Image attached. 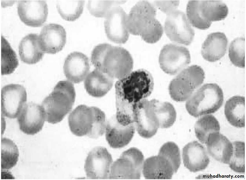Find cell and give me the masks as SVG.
<instances>
[{"instance_id":"obj_21","label":"cell","mask_w":246,"mask_h":180,"mask_svg":"<svg viewBox=\"0 0 246 180\" xmlns=\"http://www.w3.org/2000/svg\"><path fill=\"white\" fill-rule=\"evenodd\" d=\"M208 153L216 160L229 164L233 152L232 143L219 132L208 135L205 143Z\"/></svg>"},{"instance_id":"obj_20","label":"cell","mask_w":246,"mask_h":180,"mask_svg":"<svg viewBox=\"0 0 246 180\" xmlns=\"http://www.w3.org/2000/svg\"><path fill=\"white\" fill-rule=\"evenodd\" d=\"M134 124L124 126L117 120L115 116L107 121L106 129V139L110 146L114 148H122L132 139L135 132Z\"/></svg>"},{"instance_id":"obj_26","label":"cell","mask_w":246,"mask_h":180,"mask_svg":"<svg viewBox=\"0 0 246 180\" xmlns=\"http://www.w3.org/2000/svg\"><path fill=\"white\" fill-rule=\"evenodd\" d=\"M225 116L229 122L237 128L245 127V97L234 96L226 102L224 107Z\"/></svg>"},{"instance_id":"obj_2","label":"cell","mask_w":246,"mask_h":180,"mask_svg":"<svg viewBox=\"0 0 246 180\" xmlns=\"http://www.w3.org/2000/svg\"><path fill=\"white\" fill-rule=\"evenodd\" d=\"M70 129L74 134L96 139L105 132L107 121L105 113L99 108L84 104L77 106L69 115Z\"/></svg>"},{"instance_id":"obj_15","label":"cell","mask_w":246,"mask_h":180,"mask_svg":"<svg viewBox=\"0 0 246 180\" xmlns=\"http://www.w3.org/2000/svg\"><path fill=\"white\" fill-rule=\"evenodd\" d=\"M17 12L21 20L26 25L32 27L42 26L48 15V6L44 0H21L19 1Z\"/></svg>"},{"instance_id":"obj_8","label":"cell","mask_w":246,"mask_h":180,"mask_svg":"<svg viewBox=\"0 0 246 180\" xmlns=\"http://www.w3.org/2000/svg\"><path fill=\"white\" fill-rule=\"evenodd\" d=\"M144 161V155L139 150L135 147L129 148L113 163L109 179H140Z\"/></svg>"},{"instance_id":"obj_39","label":"cell","mask_w":246,"mask_h":180,"mask_svg":"<svg viewBox=\"0 0 246 180\" xmlns=\"http://www.w3.org/2000/svg\"><path fill=\"white\" fill-rule=\"evenodd\" d=\"M179 3L178 0H156L153 5L167 15L177 10Z\"/></svg>"},{"instance_id":"obj_31","label":"cell","mask_w":246,"mask_h":180,"mask_svg":"<svg viewBox=\"0 0 246 180\" xmlns=\"http://www.w3.org/2000/svg\"><path fill=\"white\" fill-rule=\"evenodd\" d=\"M1 170H9L16 164L19 157L17 146L12 140L6 138L1 139Z\"/></svg>"},{"instance_id":"obj_3","label":"cell","mask_w":246,"mask_h":180,"mask_svg":"<svg viewBox=\"0 0 246 180\" xmlns=\"http://www.w3.org/2000/svg\"><path fill=\"white\" fill-rule=\"evenodd\" d=\"M168 103L156 99H144L134 106V124L139 134L145 138L154 136L163 121Z\"/></svg>"},{"instance_id":"obj_28","label":"cell","mask_w":246,"mask_h":180,"mask_svg":"<svg viewBox=\"0 0 246 180\" xmlns=\"http://www.w3.org/2000/svg\"><path fill=\"white\" fill-rule=\"evenodd\" d=\"M220 123L213 115L208 114L200 118L194 126L196 136L202 143L205 144L209 135L212 133L219 132Z\"/></svg>"},{"instance_id":"obj_18","label":"cell","mask_w":246,"mask_h":180,"mask_svg":"<svg viewBox=\"0 0 246 180\" xmlns=\"http://www.w3.org/2000/svg\"><path fill=\"white\" fill-rule=\"evenodd\" d=\"M89 59L85 54L74 51L66 58L63 67L64 74L67 80L73 83L83 81L89 73Z\"/></svg>"},{"instance_id":"obj_9","label":"cell","mask_w":246,"mask_h":180,"mask_svg":"<svg viewBox=\"0 0 246 180\" xmlns=\"http://www.w3.org/2000/svg\"><path fill=\"white\" fill-rule=\"evenodd\" d=\"M164 30L171 41L186 46L192 43L195 34L186 14L179 10H176L167 15Z\"/></svg>"},{"instance_id":"obj_1","label":"cell","mask_w":246,"mask_h":180,"mask_svg":"<svg viewBox=\"0 0 246 180\" xmlns=\"http://www.w3.org/2000/svg\"><path fill=\"white\" fill-rule=\"evenodd\" d=\"M154 85L153 77L148 71L141 69L131 72L116 83V103L134 105L151 94Z\"/></svg>"},{"instance_id":"obj_27","label":"cell","mask_w":246,"mask_h":180,"mask_svg":"<svg viewBox=\"0 0 246 180\" xmlns=\"http://www.w3.org/2000/svg\"><path fill=\"white\" fill-rule=\"evenodd\" d=\"M199 7L203 17L211 22L224 19L228 13L227 6L221 0H200Z\"/></svg>"},{"instance_id":"obj_11","label":"cell","mask_w":246,"mask_h":180,"mask_svg":"<svg viewBox=\"0 0 246 180\" xmlns=\"http://www.w3.org/2000/svg\"><path fill=\"white\" fill-rule=\"evenodd\" d=\"M156 8L148 1L137 2L127 14L126 25L130 34L139 36L156 19Z\"/></svg>"},{"instance_id":"obj_14","label":"cell","mask_w":246,"mask_h":180,"mask_svg":"<svg viewBox=\"0 0 246 180\" xmlns=\"http://www.w3.org/2000/svg\"><path fill=\"white\" fill-rule=\"evenodd\" d=\"M127 14L120 6L110 10L105 17L104 26L108 38L115 43H125L128 39L130 33L126 21Z\"/></svg>"},{"instance_id":"obj_22","label":"cell","mask_w":246,"mask_h":180,"mask_svg":"<svg viewBox=\"0 0 246 180\" xmlns=\"http://www.w3.org/2000/svg\"><path fill=\"white\" fill-rule=\"evenodd\" d=\"M142 172L148 179H169L174 173L172 164L164 157L158 154L144 161Z\"/></svg>"},{"instance_id":"obj_19","label":"cell","mask_w":246,"mask_h":180,"mask_svg":"<svg viewBox=\"0 0 246 180\" xmlns=\"http://www.w3.org/2000/svg\"><path fill=\"white\" fill-rule=\"evenodd\" d=\"M182 155L184 166L192 172L205 169L210 162L205 148L197 141L186 144L183 149Z\"/></svg>"},{"instance_id":"obj_34","label":"cell","mask_w":246,"mask_h":180,"mask_svg":"<svg viewBox=\"0 0 246 180\" xmlns=\"http://www.w3.org/2000/svg\"><path fill=\"white\" fill-rule=\"evenodd\" d=\"M229 56L231 62L236 66L245 67L244 37H238L232 41L229 49Z\"/></svg>"},{"instance_id":"obj_4","label":"cell","mask_w":246,"mask_h":180,"mask_svg":"<svg viewBox=\"0 0 246 180\" xmlns=\"http://www.w3.org/2000/svg\"><path fill=\"white\" fill-rule=\"evenodd\" d=\"M76 97L72 82L68 80L59 81L41 105L46 114V121L53 124L60 122L71 110Z\"/></svg>"},{"instance_id":"obj_17","label":"cell","mask_w":246,"mask_h":180,"mask_svg":"<svg viewBox=\"0 0 246 180\" xmlns=\"http://www.w3.org/2000/svg\"><path fill=\"white\" fill-rule=\"evenodd\" d=\"M66 42V33L61 25L54 23L43 28L38 35V43L45 53L54 54L61 51Z\"/></svg>"},{"instance_id":"obj_38","label":"cell","mask_w":246,"mask_h":180,"mask_svg":"<svg viewBox=\"0 0 246 180\" xmlns=\"http://www.w3.org/2000/svg\"><path fill=\"white\" fill-rule=\"evenodd\" d=\"M112 46L107 43L100 44L93 50L91 55V61L94 66L103 58Z\"/></svg>"},{"instance_id":"obj_29","label":"cell","mask_w":246,"mask_h":180,"mask_svg":"<svg viewBox=\"0 0 246 180\" xmlns=\"http://www.w3.org/2000/svg\"><path fill=\"white\" fill-rule=\"evenodd\" d=\"M85 3L84 0H58L56 7L61 17L69 21H73L82 14Z\"/></svg>"},{"instance_id":"obj_10","label":"cell","mask_w":246,"mask_h":180,"mask_svg":"<svg viewBox=\"0 0 246 180\" xmlns=\"http://www.w3.org/2000/svg\"><path fill=\"white\" fill-rule=\"evenodd\" d=\"M161 68L166 73L174 75L181 72L190 63L188 50L176 44L169 43L163 46L159 55Z\"/></svg>"},{"instance_id":"obj_7","label":"cell","mask_w":246,"mask_h":180,"mask_svg":"<svg viewBox=\"0 0 246 180\" xmlns=\"http://www.w3.org/2000/svg\"><path fill=\"white\" fill-rule=\"evenodd\" d=\"M133 60L124 48L112 46L95 68L113 79H120L131 72Z\"/></svg>"},{"instance_id":"obj_33","label":"cell","mask_w":246,"mask_h":180,"mask_svg":"<svg viewBox=\"0 0 246 180\" xmlns=\"http://www.w3.org/2000/svg\"><path fill=\"white\" fill-rule=\"evenodd\" d=\"M122 0H89L87 8L90 13L97 17H106L113 7L125 3Z\"/></svg>"},{"instance_id":"obj_30","label":"cell","mask_w":246,"mask_h":180,"mask_svg":"<svg viewBox=\"0 0 246 180\" xmlns=\"http://www.w3.org/2000/svg\"><path fill=\"white\" fill-rule=\"evenodd\" d=\"M1 74H11L18 66L16 54L8 41L1 37Z\"/></svg>"},{"instance_id":"obj_5","label":"cell","mask_w":246,"mask_h":180,"mask_svg":"<svg viewBox=\"0 0 246 180\" xmlns=\"http://www.w3.org/2000/svg\"><path fill=\"white\" fill-rule=\"evenodd\" d=\"M224 94L221 88L217 84L207 83L195 91L187 100L186 109L195 117L213 113L222 106Z\"/></svg>"},{"instance_id":"obj_16","label":"cell","mask_w":246,"mask_h":180,"mask_svg":"<svg viewBox=\"0 0 246 180\" xmlns=\"http://www.w3.org/2000/svg\"><path fill=\"white\" fill-rule=\"evenodd\" d=\"M17 118L20 130L28 135L39 132L46 121V114L41 105L32 102L25 104Z\"/></svg>"},{"instance_id":"obj_12","label":"cell","mask_w":246,"mask_h":180,"mask_svg":"<svg viewBox=\"0 0 246 180\" xmlns=\"http://www.w3.org/2000/svg\"><path fill=\"white\" fill-rule=\"evenodd\" d=\"M113 163L112 156L105 148L96 147L90 151L86 159L84 167L86 176L91 179L109 178Z\"/></svg>"},{"instance_id":"obj_35","label":"cell","mask_w":246,"mask_h":180,"mask_svg":"<svg viewBox=\"0 0 246 180\" xmlns=\"http://www.w3.org/2000/svg\"><path fill=\"white\" fill-rule=\"evenodd\" d=\"M233 152L229 164L230 168L238 173L245 172V146L244 142L237 141L233 142Z\"/></svg>"},{"instance_id":"obj_23","label":"cell","mask_w":246,"mask_h":180,"mask_svg":"<svg viewBox=\"0 0 246 180\" xmlns=\"http://www.w3.org/2000/svg\"><path fill=\"white\" fill-rule=\"evenodd\" d=\"M228 40L225 34L220 32L208 34L203 43L201 54L206 61L210 62L217 61L225 54Z\"/></svg>"},{"instance_id":"obj_36","label":"cell","mask_w":246,"mask_h":180,"mask_svg":"<svg viewBox=\"0 0 246 180\" xmlns=\"http://www.w3.org/2000/svg\"><path fill=\"white\" fill-rule=\"evenodd\" d=\"M159 155L166 158L171 163L174 173H176L181 163V158L179 149L178 146L172 141L168 142L160 148Z\"/></svg>"},{"instance_id":"obj_13","label":"cell","mask_w":246,"mask_h":180,"mask_svg":"<svg viewBox=\"0 0 246 180\" xmlns=\"http://www.w3.org/2000/svg\"><path fill=\"white\" fill-rule=\"evenodd\" d=\"M27 93L23 86L10 84L1 90V111L4 116L10 119L18 117L27 101Z\"/></svg>"},{"instance_id":"obj_32","label":"cell","mask_w":246,"mask_h":180,"mask_svg":"<svg viewBox=\"0 0 246 180\" xmlns=\"http://www.w3.org/2000/svg\"><path fill=\"white\" fill-rule=\"evenodd\" d=\"M200 0H190L186 6L188 19L193 26L201 30H206L211 26L212 22L205 19L202 16L200 9Z\"/></svg>"},{"instance_id":"obj_24","label":"cell","mask_w":246,"mask_h":180,"mask_svg":"<svg viewBox=\"0 0 246 180\" xmlns=\"http://www.w3.org/2000/svg\"><path fill=\"white\" fill-rule=\"evenodd\" d=\"M114 79L95 68L85 79L84 86L92 97L99 98L105 95L112 88Z\"/></svg>"},{"instance_id":"obj_6","label":"cell","mask_w":246,"mask_h":180,"mask_svg":"<svg viewBox=\"0 0 246 180\" xmlns=\"http://www.w3.org/2000/svg\"><path fill=\"white\" fill-rule=\"evenodd\" d=\"M205 78L203 69L193 65L179 72L171 81L169 92L171 98L177 102L187 101L203 83Z\"/></svg>"},{"instance_id":"obj_25","label":"cell","mask_w":246,"mask_h":180,"mask_svg":"<svg viewBox=\"0 0 246 180\" xmlns=\"http://www.w3.org/2000/svg\"><path fill=\"white\" fill-rule=\"evenodd\" d=\"M19 52L21 60L28 64H35L41 60L44 53L38 43V35L30 33L25 36L21 41Z\"/></svg>"},{"instance_id":"obj_37","label":"cell","mask_w":246,"mask_h":180,"mask_svg":"<svg viewBox=\"0 0 246 180\" xmlns=\"http://www.w3.org/2000/svg\"><path fill=\"white\" fill-rule=\"evenodd\" d=\"M163 28L160 22L157 19L140 35L142 39L149 43H156L161 38Z\"/></svg>"}]
</instances>
